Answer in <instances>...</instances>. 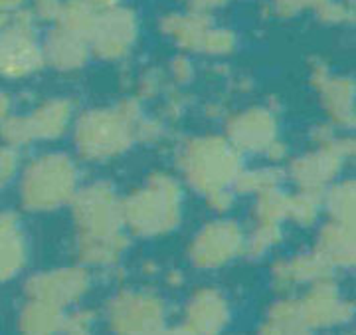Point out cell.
<instances>
[{
	"label": "cell",
	"mask_w": 356,
	"mask_h": 335,
	"mask_svg": "<svg viewBox=\"0 0 356 335\" xmlns=\"http://www.w3.org/2000/svg\"><path fill=\"white\" fill-rule=\"evenodd\" d=\"M353 155L355 141L337 135L332 141L315 145V149L291 159L285 177H289L299 191L323 196L332 182L339 180L344 163Z\"/></svg>",
	"instance_id": "52a82bcc"
},
{
	"label": "cell",
	"mask_w": 356,
	"mask_h": 335,
	"mask_svg": "<svg viewBox=\"0 0 356 335\" xmlns=\"http://www.w3.org/2000/svg\"><path fill=\"white\" fill-rule=\"evenodd\" d=\"M301 322L311 332L341 327L355 318V304L341 294L334 278H325L309 286L305 296L299 297Z\"/></svg>",
	"instance_id": "30bf717a"
},
{
	"label": "cell",
	"mask_w": 356,
	"mask_h": 335,
	"mask_svg": "<svg viewBox=\"0 0 356 335\" xmlns=\"http://www.w3.org/2000/svg\"><path fill=\"white\" fill-rule=\"evenodd\" d=\"M28 143L56 141L64 137L72 125V105L67 102H50L38 107L32 116L20 117Z\"/></svg>",
	"instance_id": "9a60e30c"
},
{
	"label": "cell",
	"mask_w": 356,
	"mask_h": 335,
	"mask_svg": "<svg viewBox=\"0 0 356 335\" xmlns=\"http://www.w3.org/2000/svg\"><path fill=\"white\" fill-rule=\"evenodd\" d=\"M245 250V231L232 219L204 224L188 246V258L200 270H218L240 258Z\"/></svg>",
	"instance_id": "ba28073f"
},
{
	"label": "cell",
	"mask_w": 356,
	"mask_h": 335,
	"mask_svg": "<svg viewBox=\"0 0 356 335\" xmlns=\"http://www.w3.org/2000/svg\"><path fill=\"white\" fill-rule=\"evenodd\" d=\"M283 240V226L281 224H264L255 222L254 228L245 232V250L243 254L250 258L267 256L273 248H277Z\"/></svg>",
	"instance_id": "484cf974"
},
{
	"label": "cell",
	"mask_w": 356,
	"mask_h": 335,
	"mask_svg": "<svg viewBox=\"0 0 356 335\" xmlns=\"http://www.w3.org/2000/svg\"><path fill=\"white\" fill-rule=\"evenodd\" d=\"M206 203H208V208H212L214 212H228L229 208L236 203V193L234 189H226V191H218V193H212L206 196Z\"/></svg>",
	"instance_id": "f546056e"
},
{
	"label": "cell",
	"mask_w": 356,
	"mask_h": 335,
	"mask_svg": "<svg viewBox=\"0 0 356 335\" xmlns=\"http://www.w3.org/2000/svg\"><path fill=\"white\" fill-rule=\"evenodd\" d=\"M125 231L140 238L166 236L180 226L184 191L172 175L156 171L121 201Z\"/></svg>",
	"instance_id": "6da1fadb"
},
{
	"label": "cell",
	"mask_w": 356,
	"mask_h": 335,
	"mask_svg": "<svg viewBox=\"0 0 356 335\" xmlns=\"http://www.w3.org/2000/svg\"><path fill=\"white\" fill-rule=\"evenodd\" d=\"M229 320L232 308L226 294L218 288H200L186 302L182 325L194 335H222Z\"/></svg>",
	"instance_id": "8fae6325"
},
{
	"label": "cell",
	"mask_w": 356,
	"mask_h": 335,
	"mask_svg": "<svg viewBox=\"0 0 356 335\" xmlns=\"http://www.w3.org/2000/svg\"><path fill=\"white\" fill-rule=\"evenodd\" d=\"M64 315V309L28 299L18 315V332L20 335H60Z\"/></svg>",
	"instance_id": "d6986e66"
},
{
	"label": "cell",
	"mask_w": 356,
	"mask_h": 335,
	"mask_svg": "<svg viewBox=\"0 0 356 335\" xmlns=\"http://www.w3.org/2000/svg\"><path fill=\"white\" fill-rule=\"evenodd\" d=\"M166 282L170 283V286H180V283H182V274H180V272H170V274L166 276Z\"/></svg>",
	"instance_id": "e575fe53"
},
{
	"label": "cell",
	"mask_w": 356,
	"mask_h": 335,
	"mask_svg": "<svg viewBox=\"0 0 356 335\" xmlns=\"http://www.w3.org/2000/svg\"><path fill=\"white\" fill-rule=\"evenodd\" d=\"M283 180H285V171L277 167V165H264V167L254 169L243 167L232 189H234L236 194L259 196V194L267 193V191L283 189L281 187Z\"/></svg>",
	"instance_id": "44dd1931"
},
{
	"label": "cell",
	"mask_w": 356,
	"mask_h": 335,
	"mask_svg": "<svg viewBox=\"0 0 356 335\" xmlns=\"http://www.w3.org/2000/svg\"><path fill=\"white\" fill-rule=\"evenodd\" d=\"M177 165L192 189L208 196L234 187L243 169V155L226 137L202 135L180 145Z\"/></svg>",
	"instance_id": "7a4b0ae2"
},
{
	"label": "cell",
	"mask_w": 356,
	"mask_h": 335,
	"mask_svg": "<svg viewBox=\"0 0 356 335\" xmlns=\"http://www.w3.org/2000/svg\"><path fill=\"white\" fill-rule=\"evenodd\" d=\"M81 187L79 167L67 153L50 151L32 159L20 177V198L28 210L50 212L70 205Z\"/></svg>",
	"instance_id": "3957f363"
},
{
	"label": "cell",
	"mask_w": 356,
	"mask_h": 335,
	"mask_svg": "<svg viewBox=\"0 0 356 335\" xmlns=\"http://www.w3.org/2000/svg\"><path fill=\"white\" fill-rule=\"evenodd\" d=\"M8 109H10V102L4 93H0V121H4L8 116Z\"/></svg>",
	"instance_id": "836d02e7"
},
{
	"label": "cell",
	"mask_w": 356,
	"mask_h": 335,
	"mask_svg": "<svg viewBox=\"0 0 356 335\" xmlns=\"http://www.w3.org/2000/svg\"><path fill=\"white\" fill-rule=\"evenodd\" d=\"M323 212V196L311 193L289 194V206H287V220L297 226H313Z\"/></svg>",
	"instance_id": "4316f807"
},
{
	"label": "cell",
	"mask_w": 356,
	"mask_h": 335,
	"mask_svg": "<svg viewBox=\"0 0 356 335\" xmlns=\"http://www.w3.org/2000/svg\"><path fill=\"white\" fill-rule=\"evenodd\" d=\"M107 325L115 335H159L166 327L168 308L153 290H121L105 308Z\"/></svg>",
	"instance_id": "8992f818"
},
{
	"label": "cell",
	"mask_w": 356,
	"mask_h": 335,
	"mask_svg": "<svg viewBox=\"0 0 356 335\" xmlns=\"http://www.w3.org/2000/svg\"><path fill=\"white\" fill-rule=\"evenodd\" d=\"M311 2H317V0H280V6L285 10H293L301 4H311Z\"/></svg>",
	"instance_id": "1f68e13d"
},
{
	"label": "cell",
	"mask_w": 356,
	"mask_h": 335,
	"mask_svg": "<svg viewBox=\"0 0 356 335\" xmlns=\"http://www.w3.org/2000/svg\"><path fill=\"white\" fill-rule=\"evenodd\" d=\"M131 246L129 232L105 238H77L76 250L79 264L86 268H115Z\"/></svg>",
	"instance_id": "e0dca14e"
},
{
	"label": "cell",
	"mask_w": 356,
	"mask_h": 335,
	"mask_svg": "<svg viewBox=\"0 0 356 335\" xmlns=\"http://www.w3.org/2000/svg\"><path fill=\"white\" fill-rule=\"evenodd\" d=\"M287 151H289V149H287V145L277 139V141L273 143V145L267 149L266 155H267V159L275 165V163H280V161H283V159L287 157Z\"/></svg>",
	"instance_id": "4dcf8cb0"
},
{
	"label": "cell",
	"mask_w": 356,
	"mask_h": 335,
	"mask_svg": "<svg viewBox=\"0 0 356 335\" xmlns=\"http://www.w3.org/2000/svg\"><path fill=\"white\" fill-rule=\"evenodd\" d=\"M91 290V274L86 266H60L34 274L26 282L28 299L64 309L79 304Z\"/></svg>",
	"instance_id": "9c48e42d"
},
{
	"label": "cell",
	"mask_w": 356,
	"mask_h": 335,
	"mask_svg": "<svg viewBox=\"0 0 356 335\" xmlns=\"http://www.w3.org/2000/svg\"><path fill=\"white\" fill-rule=\"evenodd\" d=\"M20 169V161L16 149L13 147H0V187L8 185L16 177Z\"/></svg>",
	"instance_id": "f1b7e54d"
},
{
	"label": "cell",
	"mask_w": 356,
	"mask_h": 335,
	"mask_svg": "<svg viewBox=\"0 0 356 335\" xmlns=\"http://www.w3.org/2000/svg\"><path fill=\"white\" fill-rule=\"evenodd\" d=\"M95 323H97L95 311L86 308L74 309L64 315L60 335H95Z\"/></svg>",
	"instance_id": "83f0119b"
},
{
	"label": "cell",
	"mask_w": 356,
	"mask_h": 335,
	"mask_svg": "<svg viewBox=\"0 0 356 335\" xmlns=\"http://www.w3.org/2000/svg\"><path fill=\"white\" fill-rule=\"evenodd\" d=\"M287 206H289V193L283 189L267 191L255 196L254 220L264 224H281L287 222Z\"/></svg>",
	"instance_id": "d4e9b609"
},
{
	"label": "cell",
	"mask_w": 356,
	"mask_h": 335,
	"mask_svg": "<svg viewBox=\"0 0 356 335\" xmlns=\"http://www.w3.org/2000/svg\"><path fill=\"white\" fill-rule=\"evenodd\" d=\"M332 270L353 268L356 262L355 226L329 220L321 226L317 244L313 248Z\"/></svg>",
	"instance_id": "5bb4252c"
},
{
	"label": "cell",
	"mask_w": 356,
	"mask_h": 335,
	"mask_svg": "<svg viewBox=\"0 0 356 335\" xmlns=\"http://www.w3.org/2000/svg\"><path fill=\"white\" fill-rule=\"evenodd\" d=\"M121 201L123 198L107 180H93L79 187L70 203L77 238H105L127 232Z\"/></svg>",
	"instance_id": "5b68a950"
},
{
	"label": "cell",
	"mask_w": 356,
	"mask_h": 335,
	"mask_svg": "<svg viewBox=\"0 0 356 335\" xmlns=\"http://www.w3.org/2000/svg\"><path fill=\"white\" fill-rule=\"evenodd\" d=\"M97 50L107 58L121 56L133 42L135 26L129 14H109L97 22Z\"/></svg>",
	"instance_id": "ac0fdd59"
},
{
	"label": "cell",
	"mask_w": 356,
	"mask_h": 335,
	"mask_svg": "<svg viewBox=\"0 0 356 335\" xmlns=\"http://www.w3.org/2000/svg\"><path fill=\"white\" fill-rule=\"evenodd\" d=\"M159 335H194V334L188 332L184 325H180V327H165V329H163Z\"/></svg>",
	"instance_id": "d6a6232c"
},
{
	"label": "cell",
	"mask_w": 356,
	"mask_h": 335,
	"mask_svg": "<svg viewBox=\"0 0 356 335\" xmlns=\"http://www.w3.org/2000/svg\"><path fill=\"white\" fill-rule=\"evenodd\" d=\"M331 266L315 250L291 258H281L271 266V283L280 294H291L299 288H309L325 278H332Z\"/></svg>",
	"instance_id": "4fadbf2b"
},
{
	"label": "cell",
	"mask_w": 356,
	"mask_h": 335,
	"mask_svg": "<svg viewBox=\"0 0 356 335\" xmlns=\"http://www.w3.org/2000/svg\"><path fill=\"white\" fill-rule=\"evenodd\" d=\"M28 242L22 224L14 215H0V282H8L24 270Z\"/></svg>",
	"instance_id": "2e32d148"
},
{
	"label": "cell",
	"mask_w": 356,
	"mask_h": 335,
	"mask_svg": "<svg viewBox=\"0 0 356 335\" xmlns=\"http://www.w3.org/2000/svg\"><path fill=\"white\" fill-rule=\"evenodd\" d=\"M137 121L121 107L89 111L76 123L74 143L81 159L105 163L125 155L133 147Z\"/></svg>",
	"instance_id": "277c9868"
},
{
	"label": "cell",
	"mask_w": 356,
	"mask_h": 335,
	"mask_svg": "<svg viewBox=\"0 0 356 335\" xmlns=\"http://www.w3.org/2000/svg\"><path fill=\"white\" fill-rule=\"evenodd\" d=\"M81 34L72 30H62L54 34L50 42V60L60 68H76L86 58V46L79 38Z\"/></svg>",
	"instance_id": "cb8c5ba5"
},
{
	"label": "cell",
	"mask_w": 356,
	"mask_h": 335,
	"mask_svg": "<svg viewBox=\"0 0 356 335\" xmlns=\"http://www.w3.org/2000/svg\"><path fill=\"white\" fill-rule=\"evenodd\" d=\"M226 139L242 155L266 153L280 139L277 121L266 109H248L229 119Z\"/></svg>",
	"instance_id": "7c38bea8"
},
{
	"label": "cell",
	"mask_w": 356,
	"mask_h": 335,
	"mask_svg": "<svg viewBox=\"0 0 356 335\" xmlns=\"http://www.w3.org/2000/svg\"><path fill=\"white\" fill-rule=\"evenodd\" d=\"M356 187L355 180H337L323 193V208L334 222L355 226L356 217Z\"/></svg>",
	"instance_id": "ffe728a7"
},
{
	"label": "cell",
	"mask_w": 356,
	"mask_h": 335,
	"mask_svg": "<svg viewBox=\"0 0 356 335\" xmlns=\"http://www.w3.org/2000/svg\"><path fill=\"white\" fill-rule=\"evenodd\" d=\"M301 325L303 322L299 311V299L285 296L269 308L266 322L259 325L255 335H291Z\"/></svg>",
	"instance_id": "7402d4cb"
},
{
	"label": "cell",
	"mask_w": 356,
	"mask_h": 335,
	"mask_svg": "<svg viewBox=\"0 0 356 335\" xmlns=\"http://www.w3.org/2000/svg\"><path fill=\"white\" fill-rule=\"evenodd\" d=\"M291 335H313V332H311L309 327H305V325H301V327H297Z\"/></svg>",
	"instance_id": "d590c367"
},
{
	"label": "cell",
	"mask_w": 356,
	"mask_h": 335,
	"mask_svg": "<svg viewBox=\"0 0 356 335\" xmlns=\"http://www.w3.org/2000/svg\"><path fill=\"white\" fill-rule=\"evenodd\" d=\"M325 105L337 125L350 127L355 121L353 111V86L344 79H323Z\"/></svg>",
	"instance_id": "603a6c76"
}]
</instances>
